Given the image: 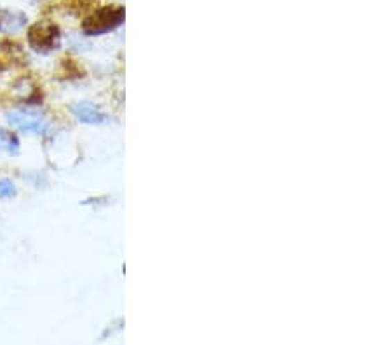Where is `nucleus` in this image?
Masks as SVG:
<instances>
[{
  "mask_svg": "<svg viewBox=\"0 0 392 345\" xmlns=\"http://www.w3.org/2000/svg\"><path fill=\"white\" fill-rule=\"evenodd\" d=\"M26 25V18L23 15L11 11H0V32L16 33Z\"/></svg>",
  "mask_w": 392,
  "mask_h": 345,
  "instance_id": "39448f33",
  "label": "nucleus"
},
{
  "mask_svg": "<svg viewBox=\"0 0 392 345\" xmlns=\"http://www.w3.org/2000/svg\"><path fill=\"white\" fill-rule=\"evenodd\" d=\"M16 195V187L11 180H0V199H9Z\"/></svg>",
  "mask_w": 392,
  "mask_h": 345,
  "instance_id": "0eeeda50",
  "label": "nucleus"
},
{
  "mask_svg": "<svg viewBox=\"0 0 392 345\" xmlns=\"http://www.w3.org/2000/svg\"><path fill=\"white\" fill-rule=\"evenodd\" d=\"M28 42L37 53H49L58 49L61 42L60 28L53 23H37L28 30Z\"/></svg>",
  "mask_w": 392,
  "mask_h": 345,
  "instance_id": "f03ea898",
  "label": "nucleus"
},
{
  "mask_svg": "<svg viewBox=\"0 0 392 345\" xmlns=\"http://www.w3.org/2000/svg\"><path fill=\"white\" fill-rule=\"evenodd\" d=\"M0 148H4L8 154H18L19 140L12 131H6L0 127Z\"/></svg>",
  "mask_w": 392,
  "mask_h": 345,
  "instance_id": "423d86ee",
  "label": "nucleus"
},
{
  "mask_svg": "<svg viewBox=\"0 0 392 345\" xmlns=\"http://www.w3.org/2000/svg\"><path fill=\"white\" fill-rule=\"evenodd\" d=\"M2 70H4V65H2V63H0V72H2Z\"/></svg>",
  "mask_w": 392,
  "mask_h": 345,
  "instance_id": "6e6552de",
  "label": "nucleus"
},
{
  "mask_svg": "<svg viewBox=\"0 0 392 345\" xmlns=\"http://www.w3.org/2000/svg\"><path fill=\"white\" fill-rule=\"evenodd\" d=\"M122 21H124V9L117 6H105L84 19L83 30L86 35H103L117 28Z\"/></svg>",
  "mask_w": 392,
  "mask_h": 345,
  "instance_id": "f257e3e1",
  "label": "nucleus"
},
{
  "mask_svg": "<svg viewBox=\"0 0 392 345\" xmlns=\"http://www.w3.org/2000/svg\"><path fill=\"white\" fill-rule=\"evenodd\" d=\"M8 123L15 130L25 131V133L44 134L47 131L46 121L42 117L28 114V112H11V114H8Z\"/></svg>",
  "mask_w": 392,
  "mask_h": 345,
  "instance_id": "7ed1b4c3",
  "label": "nucleus"
},
{
  "mask_svg": "<svg viewBox=\"0 0 392 345\" xmlns=\"http://www.w3.org/2000/svg\"><path fill=\"white\" fill-rule=\"evenodd\" d=\"M71 112H74L75 117H77V119L84 124H91V126H100V124L108 123V115L91 103L74 105Z\"/></svg>",
  "mask_w": 392,
  "mask_h": 345,
  "instance_id": "20e7f679",
  "label": "nucleus"
}]
</instances>
